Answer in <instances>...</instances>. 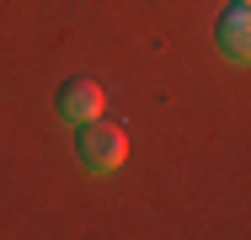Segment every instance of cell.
Listing matches in <instances>:
<instances>
[{
  "label": "cell",
  "instance_id": "3957f363",
  "mask_svg": "<svg viewBox=\"0 0 251 240\" xmlns=\"http://www.w3.org/2000/svg\"><path fill=\"white\" fill-rule=\"evenodd\" d=\"M214 48L235 64H251V5L230 0V11L214 22Z\"/></svg>",
  "mask_w": 251,
  "mask_h": 240
},
{
  "label": "cell",
  "instance_id": "7a4b0ae2",
  "mask_svg": "<svg viewBox=\"0 0 251 240\" xmlns=\"http://www.w3.org/2000/svg\"><path fill=\"white\" fill-rule=\"evenodd\" d=\"M53 107H59V118L64 123H91V118H101V107H107V96H101V86L91 80V75H70L64 86H59V96H53Z\"/></svg>",
  "mask_w": 251,
  "mask_h": 240
},
{
  "label": "cell",
  "instance_id": "277c9868",
  "mask_svg": "<svg viewBox=\"0 0 251 240\" xmlns=\"http://www.w3.org/2000/svg\"><path fill=\"white\" fill-rule=\"evenodd\" d=\"M241 5H251V0H241Z\"/></svg>",
  "mask_w": 251,
  "mask_h": 240
},
{
  "label": "cell",
  "instance_id": "6da1fadb",
  "mask_svg": "<svg viewBox=\"0 0 251 240\" xmlns=\"http://www.w3.org/2000/svg\"><path fill=\"white\" fill-rule=\"evenodd\" d=\"M123 155H128V128H123V123H112V118H91V123L75 128V160H80L91 176L118 171Z\"/></svg>",
  "mask_w": 251,
  "mask_h": 240
}]
</instances>
